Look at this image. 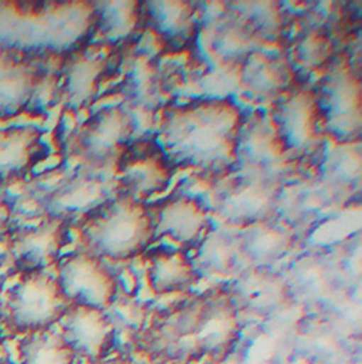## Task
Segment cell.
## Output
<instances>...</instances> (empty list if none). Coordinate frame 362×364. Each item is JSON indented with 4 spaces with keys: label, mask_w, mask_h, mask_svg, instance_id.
Listing matches in <instances>:
<instances>
[{
    "label": "cell",
    "mask_w": 362,
    "mask_h": 364,
    "mask_svg": "<svg viewBox=\"0 0 362 364\" xmlns=\"http://www.w3.org/2000/svg\"><path fill=\"white\" fill-rule=\"evenodd\" d=\"M191 258L198 274L226 275L231 274L239 262L235 238L226 235H215L214 231L194 251Z\"/></svg>",
    "instance_id": "cell-24"
},
{
    "label": "cell",
    "mask_w": 362,
    "mask_h": 364,
    "mask_svg": "<svg viewBox=\"0 0 362 364\" xmlns=\"http://www.w3.org/2000/svg\"><path fill=\"white\" fill-rule=\"evenodd\" d=\"M55 267V279L74 305L108 311L119 294V281L99 257L84 250L61 255Z\"/></svg>",
    "instance_id": "cell-8"
},
{
    "label": "cell",
    "mask_w": 362,
    "mask_h": 364,
    "mask_svg": "<svg viewBox=\"0 0 362 364\" xmlns=\"http://www.w3.org/2000/svg\"><path fill=\"white\" fill-rule=\"evenodd\" d=\"M273 131L287 156H305L320 148L324 122L316 91L289 87L270 112Z\"/></svg>",
    "instance_id": "cell-5"
},
{
    "label": "cell",
    "mask_w": 362,
    "mask_h": 364,
    "mask_svg": "<svg viewBox=\"0 0 362 364\" xmlns=\"http://www.w3.org/2000/svg\"><path fill=\"white\" fill-rule=\"evenodd\" d=\"M13 207L10 201L0 194V237L6 235L11 230Z\"/></svg>",
    "instance_id": "cell-29"
},
{
    "label": "cell",
    "mask_w": 362,
    "mask_h": 364,
    "mask_svg": "<svg viewBox=\"0 0 362 364\" xmlns=\"http://www.w3.org/2000/svg\"><path fill=\"white\" fill-rule=\"evenodd\" d=\"M77 231L81 250L112 261L142 255L156 240L148 204L116 193L82 214Z\"/></svg>",
    "instance_id": "cell-2"
},
{
    "label": "cell",
    "mask_w": 362,
    "mask_h": 364,
    "mask_svg": "<svg viewBox=\"0 0 362 364\" xmlns=\"http://www.w3.org/2000/svg\"><path fill=\"white\" fill-rule=\"evenodd\" d=\"M158 71L159 70L149 61L135 65L124 82L128 100L146 108L159 105L162 97V81Z\"/></svg>",
    "instance_id": "cell-26"
},
{
    "label": "cell",
    "mask_w": 362,
    "mask_h": 364,
    "mask_svg": "<svg viewBox=\"0 0 362 364\" xmlns=\"http://www.w3.org/2000/svg\"><path fill=\"white\" fill-rule=\"evenodd\" d=\"M242 333L241 315L226 288L204 292V305L180 364H221L235 352Z\"/></svg>",
    "instance_id": "cell-4"
},
{
    "label": "cell",
    "mask_w": 362,
    "mask_h": 364,
    "mask_svg": "<svg viewBox=\"0 0 362 364\" xmlns=\"http://www.w3.org/2000/svg\"><path fill=\"white\" fill-rule=\"evenodd\" d=\"M48 155L44 132L33 125L0 128V187L24 181Z\"/></svg>",
    "instance_id": "cell-16"
},
{
    "label": "cell",
    "mask_w": 362,
    "mask_h": 364,
    "mask_svg": "<svg viewBox=\"0 0 362 364\" xmlns=\"http://www.w3.org/2000/svg\"><path fill=\"white\" fill-rule=\"evenodd\" d=\"M72 221L68 217L47 214L33 225L11 228L7 237V251L18 274L45 272L61 258L70 242Z\"/></svg>",
    "instance_id": "cell-9"
},
{
    "label": "cell",
    "mask_w": 362,
    "mask_h": 364,
    "mask_svg": "<svg viewBox=\"0 0 362 364\" xmlns=\"http://www.w3.org/2000/svg\"><path fill=\"white\" fill-rule=\"evenodd\" d=\"M112 54L108 50L88 47L77 50L64 65V94L70 107L81 108L97 95L104 75L108 73Z\"/></svg>",
    "instance_id": "cell-18"
},
{
    "label": "cell",
    "mask_w": 362,
    "mask_h": 364,
    "mask_svg": "<svg viewBox=\"0 0 362 364\" xmlns=\"http://www.w3.org/2000/svg\"><path fill=\"white\" fill-rule=\"evenodd\" d=\"M133 119L121 107H106L87 119L74 134L72 154L88 168H102L114 158L133 134Z\"/></svg>",
    "instance_id": "cell-12"
},
{
    "label": "cell",
    "mask_w": 362,
    "mask_h": 364,
    "mask_svg": "<svg viewBox=\"0 0 362 364\" xmlns=\"http://www.w3.org/2000/svg\"><path fill=\"white\" fill-rule=\"evenodd\" d=\"M58 325L77 359L97 364L112 355L118 333L105 311L71 304Z\"/></svg>",
    "instance_id": "cell-15"
},
{
    "label": "cell",
    "mask_w": 362,
    "mask_h": 364,
    "mask_svg": "<svg viewBox=\"0 0 362 364\" xmlns=\"http://www.w3.org/2000/svg\"><path fill=\"white\" fill-rule=\"evenodd\" d=\"M333 47L327 34L320 30L307 31L293 43L292 57L295 64L306 73H313L333 60Z\"/></svg>",
    "instance_id": "cell-27"
},
{
    "label": "cell",
    "mask_w": 362,
    "mask_h": 364,
    "mask_svg": "<svg viewBox=\"0 0 362 364\" xmlns=\"http://www.w3.org/2000/svg\"><path fill=\"white\" fill-rule=\"evenodd\" d=\"M141 4L138 1H104L99 6V18L105 26L109 38H121L138 21Z\"/></svg>",
    "instance_id": "cell-28"
},
{
    "label": "cell",
    "mask_w": 362,
    "mask_h": 364,
    "mask_svg": "<svg viewBox=\"0 0 362 364\" xmlns=\"http://www.w3.org/2000/svg\"><path fill=\"white\" fill-rule=\"evenodd\" d=\"M146 13L152 27L168 38H188L194 28V6L190 1H149Z\"/></svg>",
    "instance_id": "cell-25"
},
{
    "label": "cell",
    "mask_w": 362,
    "mask_h": 364,
    "mask_svg": "<svg viewBox=\"0 0 362 364\" xmlns=\"http://www.w3.org/2000/svg\"><path fill=\"white\" fill-rule=\"evenodd\" d=\"M45 70L28 53L0 47V121L21 115L38 98Z\"/></svg>",
    "instance_id": "cell-14"
},
{
    "label": "cell",
    "mask_w": 362,
    "mask_h": 364,
    "mask_svg": "<svg viewBox=\"0 0 362 364\" xmlns=\"http://www.w3.org/2000/svg\"><path fill=\"white\" fill-rule=\"evenodd\" d=\"M234 238L239 262L246 267H270L295 245L293 234L272 220L242 227Z\"/></svg>",
    "instance_id": "cell-19"
},
{
    "label": "cell",
    "mask_w": 362,
    "mask_h": 364,
    "mask_svg": "<svg viewBox=\"0 0 362 364\" xmlns=\"http://www.w3.org/2000/svg\"><path fill=\"white\" fill-rule=\"evenodd\" d=\"M324 129L339 141H353L361 131V81L346 58L331 61L316 92Z\"/></svg>",
    "instance_id": "cell-7"
},
{
    "label": "cell",
    "mask_w": 362,
    "mask_h": 364,
    "mask_svg": "<svg viewBox=\"0 0 362 364\" xmlns=\"http://www.w3.org/2000/svg\"><path fill=\"white\" fill-rule=\"evenodd\" d=\"M225 288L239 315L268 318L295 302L286 278L270 267H246Z\"/></svg>",
    "instance_id": "cell-13"
},
{
    "label": "cell",
    "mask_w": 362,
    "mask_h": 364,
    "mask_svg": "<svg viewBox=\"0 0 362 364\" xmlns=\"http://www.w3.org/2000/svg\"><path fill=\"white\" fill-rule=\"evenodd\" d=\"M176 165L169 159L158 139L129 141L116 155V194L129 196L145 203L163 193L172 182Z\"/></svg>",
    "instance_id": "cell-6"
},
{
    "label": "cell",
    "mask_w": 362,
    "mask_h": 364,
    "mask_svg": "<svg viewBox=\"0 0 362 364\" xmlns=\"http://www.w3.org/2000/svg\"><path fill=\"white\" fill-rule=\"evenodd\" d=\"M238 68V81L255 100L275 101L290 87L287 65L272 55L253 51Z\"/></svg>",
    "instance_id": "cell-21"
},
{
    "label": "cell",
    "mask_w": 362,
    "mask_h": 364,
    "mask_svg": "<svg viewBox=\"0 0 362 364\" xmlns=\"http://www.w3.org/2000/svg\"><path fill=\"white\" fill-rule=\"evenodd\" d=\"M70 301L55 277L47 272L18 274L17 282L6 292L3 325L16 336H27L58 325Z\"/></svg>",
    "instance_id": "cell-3"
},
{
    "label": "cell",
    "mask_w": 362,
    "mask_h": 364,
    "mask_svg": "<svg viewBox=\"0 0 362 364\" xmlns=\"http://www.w3.org/2000/svg\"><path fill=\"white\" fill-rule=\"evenodd\" d=\"M77 360L60 332L53 329L23 336L17 345V364H77Z\"/></svg>",
    "instance_id": "cell-23"
},
{
    "label": "cell",
    "mask_w": 362,
    "mask_h": 364,
    "mask_svg": "<svg viewBox=\"0 0 362 364\" xmlns=\"http://www.w3.org/2000/svg\"><path fill=\"white\" fill-rule=\"evenodd\" d=\"M148 208L155 238H168L185 252L195 251L214 231L208 207L194 194L173 193Z\"/></svg>",
    "instance_id": "cell-11"
},
{
    "label": "cell",
    "mask_w": 362,
    "mask_h": 364,
    "mask_svg": "<svg viewBox=\"0 0 362 364\" xmlns=\"http://www.w3.org/2000/svg\"><path fill=\"white\" fill-rule=\"evenodd\" d=\"M243 117L226 98L197 100L162 111L159 144L176 165L214 175L236 164Z\"/></svg>",
    "instance_id": "cell-1"
},
{
    "label": "cell",
    "mask_w": 362,
    "mask_h": 364,
    "mask_svg": "<svg viewBox=\"0 0 362 364\" xmlns=\"http://www.w3.org/2000/svg\"><path fill=\"white\" fill-rule=\"evenodd\" d=\"M92 168L72 175L67 182L55 188L50 197V210L47 214H57L71 218L74 213L92 210L98 204L108 200L109 190L106 181L97 173L91 172ZM81 214V215H82Z\"/></svg>",
    "instance_id": "cell-20"
},
{
    "label": "cell",
    "mask_w": 362,
    "mask_h": 364,
    "mask_svg": "<svg viewBox=\"0 0 362 364\" xmlns=\"http://www.w3.org/2000/svg\"><path fill=\"white\" fill-rule=\"evenodd\" d=\"M280 186L259 173H241L218 188L214 197L215 213L238 227L272 220L278 207Z\"/></svg>",
    "instance_id": "cell-10"
},
{
    "label": "cell",
    "mask_w": 362,
    "mask_h": 364,
    "mask_svg": "<svg viewBox=\"0 0 362 364\" xmlns=\"http://www.w3.org/2000/svg\"><path fill=\"white\" fill-rule=\"evenodd\" d=\"M209 41L215 57L238 67L251 53L256 51L258 36L236 14L235 17L218 18Z\"/></svg>",
    "instance_id": "cell-22"
},
{
    "label": "cell",
    "mask_w": 362,
    "mask_h": 364,
    "mask_svg": "<svg viewBox=\"0 0 362 364\" xmlns=\"http://www.w3.org/2000/svg\"><path fill=\"white\" fill-rule=\"evenodd\" d=\"M142 259L148 289L155 296L188 292L201 277L188 252L180 248H153L145 251Z\"/></svg>",
    "instance_id": "cell-17"
},
{
    "label": "cell",
    "mask_w": 362,
    "mask_h": 364,
    "mask_svg": "<svg viewBox=\"0 0 362 364\" xmlns=\"http://www.w3.org/2000/svg\"><path fill=\"white\" fill-rule=\"evenodd\" d=\"M97 364H135L133 363V360L131 359V358H128V356H124V355H115V356H109V358H106L105 360H102V362H99V363Z\"/></svg>",
    "instance_id": "cell-30"
}]
</instances>
